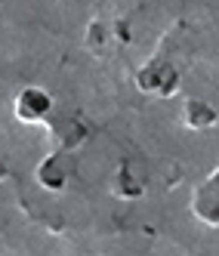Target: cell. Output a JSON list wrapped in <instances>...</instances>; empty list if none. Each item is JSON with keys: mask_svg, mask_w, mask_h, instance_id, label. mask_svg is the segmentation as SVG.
I'll use <instances>...</instances> for the list:
<instances>
[{"mask_svg": "<svg viewBox=\"0 0 219 256\" xmlns=\"http://www.w3.org/2000/svg\"><path fill=\"white\" fill-rule=\"evenodd\" d=\"M38 179H40V186H46L50 192L65 188V179H68V158H65V148H59V152H52L50 158H44V164L38 167Z\"/></svg>", "mask_w": 219, "mask_h": 256, "instance_id": "4", "label": "cell"}, {"mask_svg": "<svg viewBox=\"0 0 219 256\" xmlns=\"http://www.w3.org/2000/svg\"><path fill=\"white\" fill-rule=\"evenodd\" d=\"M186 124L192 130H207V126L216 124V112L210 105H204L200 99H188L186 102Z\"/></svg>", "mask_w": 219, "mask_h": 256, "instance_id": "5", "label": "cell"}, {"mask_svg": "<svg viewBox=\"0 0 219 256\" xmlns=\"http://www.w3.org/2000/svg\"><path fill=\"white\" fill-rule=\"evenodd\" d=\"M192 213L204 226L219 228V167L213 173H207L194 186V192H192Z\"/></svg>", "mask_w": 219, "mask_h": 256, "instance_id": "1", "label": "cell"}, {"mask_svg": "<svg viewBox=\"0 0 219 256\" xmlns=\"http://www.w3.org/2000/svg\"><path fill=\"white\" fill-rule=\"evenodd\" d=\"M136 84H139V90H145L152 96H173L179 86V74L167 59H152L148 65L139 68Z\"/></svg>", "mask_w": 219, "mask_h": 256, "instance_id": "2", "label": "cell"}, {"mask_svg": "<svg viewBox=\"0 0 219 256\" xmlns=\"http://www.w3.org/2000/svg\"><path fill=\"white\" fill-rule=\"evenodd\" d=\"M50 108H52V99L46 90H38V86H25L19 96H16L12 102V112L16 118H19L22 124H38L50 114Z\"/></svg>", "mask_w": 219, "mask_h": 256, "instance_id": "3", "label": "cell"}]
</instances>
